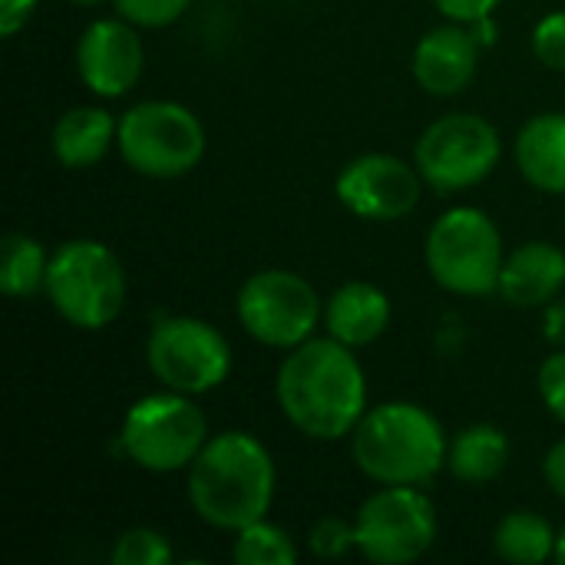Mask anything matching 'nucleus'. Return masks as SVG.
Segmentation results:
<instances>
[{"label": "nucleus", "instance_id": "ddd939ff", "mask_svg": "<svg viewBox=\"0 0 565 565\" xmlns=\"http://www.w3.org/2000/svg\"><path fill=\"white\" fill-rule=\"evenodd\" d=\"M142 40L129 20H93L76 43V73L96 96L116 99L142 76Z\"/></svg>", "mask_w": 565, "mask_h": 565}, {"label": "nucleus", "instance_id": "dca6fc26", "mask_svg": "<svg viewBox=\"0 0 565 565\" xmlns=\"http://www.w3.org/2000/svg\"><path fill=\"white\" fill-rule=\"evenodd\" d=\"M391 298L371 281H348L324 301V328L348 348H367L391 328Z\"/></svg>", "mask_w": 565, "mask_h": 565}, {"label": "nucleus", "instance_id": "f257e3e1", "mask_svg": "<svg viewBox=\"0 0 565 565\" xmlns=\"http://www.w3.org/2000/svg\"><path fill=\"white\" fill-rule=\"evenodd\" d=\"M275 397L285 420L321 444L354 434L367 411V377L354 348L328 338H308L291 348L275 377Z\"/></svg>", "mask_w": 565, "mask_h": 565}, {"label": "nucleus", "instance_id": "c85d7f7f", "mask_svg": "<svg viewBox=\"0 0 565 565\" xmlns=\"http://www.w3.org/2000/svg\"><path fill=\"white\" fill-rule=\"evenodd\" d=\"M36 3L40 0H0V36H17L30 23Z\"/></svg>", "mask_w": 565, "mask_h": 565}, {"label": "nucleus", "instance_id": "39448f33", "mask_svg": "<svg viewBox=\"0 0 565 565\" xmlns=\"http://www.w3.org/2000/svg\"><path fill=\"white\" fill-rule=\"evenodd\" d=\"M427 271L450 295H490L500 291L503 275V235L497 222L473 209L457 205L444 212L427 235Z\"/></svg>", "mask_w": 565, "mask_h": 565}, {"label": "nucleus", "instance_id": "7ed1b4c3", "mask_svg": "<svg viewBox=\"0 0 565 565\" xmlns=\"http://www.w3.org/2000/svg\"><path fill=\"white\" fill-rule=\"evenodd\" d=\"M447 434L440 420L411 401H387L358 420L351 457L381 487H424L447 467Z\"/></svg>", "mask_w": 565, "mask_h": 565}, {"label": "nucleus", "instance_id": "9b49d317", "mask_svg": "<svg viewBox=\"0 0 565 565\" xmlns=\"http://www.w3.org/2000/svg\"><path fill=\"white\" fill-rule=\"evenodd\" d=\"M358 553L377 565L417 563L437 540V510L420 487H381L358 516Z\"/></svg>", "mask_w": 565, "mask_h": 565}, {"label": "nucleus", "instance_id": "1a4fd4ad", "mask_svg": "<svg viewBox=\"0 0 565 565\" xmlns=\"http://www.w3.org/2000/svg\"><path fill=\"white\" fill-rule=\"evenodd\" d=\"M235 315L245 334L258 344L291 351L315 338L318 321H324V305L305 275L265 268L238 288Z\"/></svg>", "mask_w": 565, "mask_h": 565}, {"label": "nucleus", "instance_id": "2f4dec72", "mask_svg": "<svg viewBox=\"0 0 565 565\" xmlns=\"http://www.w3.org/2000/svg\"><path fill=\"white\" fill-rule=\"evenodd\" d=\"M470 30L477 33L480 46H493L497 43V23H493V17H483V20L470 23Z\"/></svg>", "mask_w": 565, "mask_h": 565}, {"label": "nucleus", "instance_id": "423d86ee", "mask_svg": "<svg viewBox=\"0 0 565 565\" xmlns=\"http://www.w3.org/2000/svg\"><path fill=\"white\" fill-rule=\"evenodd\" d=\"M126 457L149 473H179L195 463L209 444V420L192 394L162 391L139 397L119 427Z\"/></svg>", "mask_w": 565, "mask_h": 565}, {"label": "nucleus", "instance_id": "4be33fe9", "mask_svg": "<svg viewBox=\"0 0 565 565\" xmlns=\"http://www.w3.org/2000/svg\"><path fill=\"white\" fill-rule=\"evenodd\" d=\"M232 559L238 565H295L298 563V546L281 526L258 520V523L235 533Z\"/></svg>", "mask_w": 565, "mask_h": 565}, {"label": "nucleus", "instance_id": "393cba45", "mask_svg": "<svg viewBox=\"0 0 565 565\" xmlns=\"http://www.w3.org/2000/svg\"><path fill=\"white\" fill-rule=\"evenodd\" d=\"M119 17L136 23V26H149V30H159V26H169L175 23L192 0H113Z\"/></svg>", "mask_w": 565, "mask_h": 565}, {"label": "nucleus", "instance_id": "aec40b11", "mask_svg": "<svg viewBox=\"0 0 565 565\" xmlns=\"http://www.w3.org/2000/svg\"><path fill=\"white\" fill-rule=\"evenodd\" d=\"M559 533L553 523L533 510L507 513L493 530V553L513 565H540L556 556Z\"/></svg>", "mask_w": 565, "mask_h": 565}, {"label": "nucleus", "instance_id": "0eeeda50", "mask_svg": "<svg viewBox=\"0 0 565 565\" xmlns=\"http://www.w3.org/2000/svg\"><path fill=\"white\" fill-rule=\"evenodd\" d=\"M116 146L132 172L146 179H182L205 156V129L189 106L146 99L119 116Z\"/></svg>", "mask_w": 565, "mask_h": 565}, {"label": "nucleus", "instance_id": "2eb2a0df", "mask_svg": "<svg viewBox=\"0 0 565 565\" xmlns=\"http://www.w3.org/2000/svg\"><path fill=\"white\" fill-rule=\"evenodd\" d=\"M565 288V252L553 242H526L503 262L500 295L513 308H546Z\"/></svg>", "mask_w": 565, "mask_h": 565}, {"label": "nucleus", "instance_id": "5701e85b", "mask_svg": "<svg viewBox=\"0 0 565 565\" xmlns=\"http://www.w3.org/2000/svg\"><path fill=\"white\" fill-rule=\"evenodd\" d=\"M109 559H113V565H169L175 559V553L159 530L132 526L116 540Z\"/></svg>", "mask_w": 565, "mask_h": 565}, {"label": "nucleus", "instance_id": "6e6552de", "mask_svg": "<svg viewBox=\"0 0 565 565\" xmlns=\"http://www.w3.org/2000/svg\"><path fill=\"white\" fill-rule=\"evenodd\" d=\"M503 142L490 119L477 113H450L440 116L424 129V136L414 146V166L424 175V182L440 192H467L490 179V172L500 166Z\"/></svg>", "mask_w": 565, "mask_h": 565}, {"label": "nucleus", "instance_id": "a211bd4d", "mask_svg": "<svg viewBox=\"0 0 565 565\" xmlns=\"http://www.w3.org/2000/svg\"><path fill=\"white\" fill-rule=\"evenodd\" d=\"M113 116L99 106H73L66 109L50 132V146L60 166L66 169H89L106 159L109 146L116 142Z\"/></svg>", "mask_w": 565, "mask_h": 565}, {"label": "nucleus", "instance_id": "6ab92c4d", "mask_svg": "<svg viewBox=\"0 0 565 565\" xmlns=\"http://www.w3.org/2000/svg\"><path fill=\"white\" fill-rule=\"evenodd\" d=\"M510 463V440L493 424H470L463 427L447 450V470L470 487L493 483Z\"/></svg>", "mask_w": 565, "mask_h": 565}, {"label": "nucleus", "instance_id": "72a5a7b5", "mask_svg": "<svg viewBox=\"0 0 565 565\" xmlns=\"http://www.w3.org/2000/svg\"><path fill=\"white\" fill-rule=\"evenodd\" d=\"M73 7H99V3H106V0H70Z\"/></svg>", "mask_w": 565, "mask_h": 565}, {"label": "nucleus", "instance_id": "cd10ccee", "mask_svg": "<svg viewBox=\"0 0 565 565\" xmlns=\"http://www.w3.org/2000/svg\"><path fill=\"white\" fill-rule=\"evenodd\" d=\"M434 7L454 20V23H477L483 17H493V10L500 7V0H434Z\"/></svg>", "mask_w": 565, "mask_h": 565}, {"label": "nucleus", "instance_id": "9d476101", "mask_svg": "<svg viewBox=\"0 0 565 565\" xmlns=\"http://www.w3.org/2000/svg\"><path fill=\"white\" fill-rule=\"evenodd\" d=\"M146 364L162 387L199 397L228 381L232 348L202 318H162L149 331Z\"/></svg>", "mask_w": 565, "mask_h": 565}, {"label": "nucleus", "instance_id": "473e14b6", "mask_svg": "<svg viewBox=\"0 0 565 565\" xmlns=\"http://www.w3.org/2000/svg\"><path fill=\"white\" fill-rule=\"evenodd\" d=\"M556 559L565 565V526L559 530V540H556Z\"/></svg>", "mask_w": 565, "mask_h": 565}, {"label": "nucleus", "instance_id": "20e7f679", "mask_svg": "<svg viewBox=\"0 0 565 565\" xmlns=\"http://www.w3.org/2000/svg\"><path fill=\"white\" fill-rule=\"evenodd\" d=\"M126 271L116 252L96 238L63 242L46 271V298L56 315L79 328L99 331L122 315L126 305Z\"/></svg>", "mask_w": 565, "mask_h": 565}, {"label": "nucleus", "instance_id": "f3484780", "mask_svg": "<svg viewBox=\"0 0 565 565\" xmlns=\"http://www.w3.org/2000/svg\"><path fill=\"white\" fill-rule=\"evenodd\" d=\"M520 175L550 195H565V113H540L516 136Z\"/></svg>", "mask_w": 565, "mask_h": 565}, {"label": "nucleus", "instance_id": "7c9ffc66", "mask_svg": "<svg viewBox=\"0 0 565 565\" xmlns=\"http://www.w3.org/2000/svg\"><path fill=\"white\" fill-rule=\"evenodd\" d=\"M543 338L553 348H565V298L546 305V318H543Z\"/></svg>", "mask_w": 565, "mask_h": 565}, {"label": "nucleus", "instance_id": "b1692460", "mask_svg": "<svg viewBox=\"0 0 565 565\" xmlns=\"http://www.w3.org/2000/svg\"><path fill=\"white\" fill-rule=\"evenodd\" d=\"M308 550L321 559H341L351 550H358V533H354V520H341V516H321L311 533H308Z\"/></svg>", "mask_w": 565, "mask_h": 565}, {"label": "nucleus", "instance_id": "f8f14e48", "mask_svg": "<svg viewBox=\"0 0 565 565\" xmlns=\"http://www.w3.org/2000/svg\"><path fill=\"white\" fill-rule=\"evenodd\" d=\"M424 185L427 182L417 172V166L387 152H367L341 169L334 182V195L348 212L361 218L397 222L417 209Z\"/></svg>", "mask_w": 565, "mask_h": 565}, {"label": "nucleus", "instance_id": "4468645a", "mask_svg": "<svg viewBox=\"0 0 565 565\" xmlns=\"http://www.w3.org/2000/svg\"><path fill=\"white\" fill-rule=\"evenodd\" d=\"M480 50L483 46H480L477 33L467 30V23L450 20L444 26H434L414 46L411 70H414L417 86L430 96H440V99L463 93L477 76Z\"/></svg>", "mask_w": 565, "mask_h": 565}, {"label": "nucleus", "instance_id": "412c9836", "mask_svg": "<svg viewBox=\"0 0 565 565\" xmlns=\"http://www.w3.org/2000/svg\"><path fill=\"white\" fill-rule=\"evenodd\" d=\"M46 271L50 255L36 238L13 232L0 242V291L7 298L23 301L46 291Z\"/></svg>", "mask_w": 565, "mask_h": 565}, {"label": "nucleus", "instance_id": "bb28decb", "mask_svg": "<svg viewBox=\"0 0 565 565\" xmlns=\"http://www.w3.org/2000/svg\"><path fill=\"white\" fill-rule=\"evenodd\" d=\"M536 387H540V397H543L546 411L565 424V348H556V354H550L540 364Z\"/></svg>", "mask_w": 565, "mask_h": 565}, {"label": "nucleus", "instance_id": "a878e982", "mask_svg": "<svg viewBox=\"0 0 565 565\" xmlns=\"http://www.w3.org/2000/svg\"><path fill=\"white\" fill-rule=\"evenodd\" d=\"M533 53L546 70L565 73V10L543 17L533 30Z\"/></svg>", "mask_w": 565, "mask_h": 565}, {"label": "nucleus", "instance_id": "c756f323", "mask_svg": "<svg viewBox=\"0 0 565 565\" xmlns=\"http://www.w3.org/2000/svg\"><path fill=\"white\" fill-rule=\"evenodd\" d=\"M543 477H546V487L565 500V437L550 447V454L543 460Z\"/></svg>", "mask_w": 565, "mask_h": 565}, {"label": "nucleus", "instance_id": "f03ea898", "mask_svg": "<svg viewBox=\"0 0 565 565\" xmlns=\"http://www.w3.org/2000/svg\"><path fill=\"white\" fill-rule=\"evenodd\" d=\"M275 480L268 447L245 430H225L209 437L189 467L185 493L202 523L222 533H238L268 516Z\"/></svg>", "mask_w": 565, "mask_h": 565}]
</instances>
